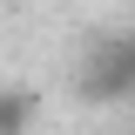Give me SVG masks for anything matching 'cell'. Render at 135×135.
<instances>
[{"instance_id": "cell-1", "label": "cell", "mask_w": 135, "mask_h": 135, "mask_svg": "<svg viewBox=\"0 0 135 135\" xmlns=\"http://www.w3.org/2000/svg\"><path fill=\"white\" fill-rule=\"evenodd\" d=\"M74 88H81V101H88V108H128V101H135V27L88 41Z\"/></svg>"}, {"instance_id": "cell-2", "label": "cell", "mask_w": 135, "mask_h": 135, "mask_svg": "<svg viewBox=\"0 0 135 135\" xmlns=\"http://www.w3.org/2000/svg\"><path fill=\"white\" fill-rule=\"evenodd\" d=\"M34 122H41V95L7 81L0 88V135H34Z\"/></svg>"}]
</instances>
